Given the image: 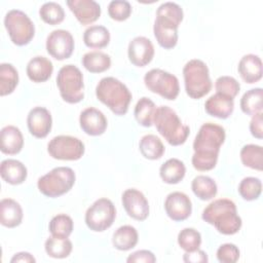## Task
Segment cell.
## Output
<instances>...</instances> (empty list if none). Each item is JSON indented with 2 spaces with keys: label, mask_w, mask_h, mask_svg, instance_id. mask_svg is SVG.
I'll return each mask as SVG.
<instances>
[{
  "label": "cell",
  "mask_w": 263,
  "mask_h": 263,
  "mask_svg": "<svg viewBox=\"0 0 263 263\" xmlns=\"http://www.w3.org/2000/svg\"><path fill=\"white\" fill-rule=\"evenodd\" d=\"M225 138L226 133L223 126L213 122L203 123L193 142L194 153L191 159L193 167L199 172L213 170L217 164Z\"/></svg>",
  "instance_id": "6da1fadb"
},
{
  "label": "cell",
  "mask_w": 263,
  "mask_h": 263,
  "mask_svg": "<svg viewBox=\"0 0 263 263\" xmlns=\"http://www.w3.org/2000/svg\"><path fill=\"white\" fill-rule=\"evenodd\" d=\"M184 12L175 2H164L156 10L153 33L157 43L164 49H172L178 43V28L182 23Z\"/></svg>",
  "instance_id": "7a4b0ae2"
},
{
  "label": "cell",
  "mask_w": 263,
  "mask_h": 263,
  "mask_svg": "<svg viewBox=\"0 0 263 263\" xmlns=\"http://www.w3.org/2000/svg\"><path fill=\"white\" fill-rule=\"evenodd\" d=\"M201 219L224 235L237 233L242 225L235 203L228 198H219L208 204L202 211Z\"/></svg>",
  "instance_id": "3957f363"
},
{
  "label": "cell",
  "mask_w": 263,
  "mask_h": 263,
  "mask_svg": "<svg viewBox=\"0 0 263 263\" xmlns=\"http://www.w3.org/2000/svg\"><path fill=\"white\" fill-rule=\"evenodd\" d=\"M97 99L106 105L114 114L125 115L132 101L127 86L115 77H104L96 86Z\"/></svg>",
  "instance_id": "277c9868"
},
{
  "label": "cell",
  "mask_w": 263,
  "mask_h": 263,
  "mask_svg": "<svg viewBox=\"0 0 263 263\" xmlns=\"http://www.w3.org/2000/svg\"><path fill=\"white\" fill-rule=\"evenodd\" d=\"M153 123L157 132L172 146L183 145L190 134L189 126L183 124L176 111L168 106L156 108Z\"/></svg>",
  "instance_id": "5b68a950"
},
{
  "label": "cell",
  "mask_w": 263,
  "mask_h": 263,
  "mask_svg": "<svg viewBox=\"0 0 263 263\" xmlns=\"http://www.w3.org/2000/svg\"><path fill=\"white\" fill-rule=\"evenodd\" d=\"M186 93L191 99H200L212 89V80L206 64L198 59L188 61L183 67Z\"/></svg>",
  "instance_id": "8992f818"
},
{
  "label": "cell",
  "mask_w": 263,
  "mask_h": 263,
  "mask_svg": "<svg viewBox=\"0 0 263 263\" xmlns=\"http://www.w3.org/2000/svg\"><path fill=\"white\" fill-rule=\"evenodd\" d=\"M76 175L69 166H57L37 181L38 190L46 197L55 198L69 192L75 184Z\"/></svg>",
  "instance_id": "52a82bcc"
},
{
  "label": "cell",
  "mask_w": 263,
  "mask_h": 263,
  "mask_svg": "<svg viewBox=\"0 0 263 263\" xmlns=\"http://www.w3.org/2000/svg\"><path fill=\"white\" fill-rule=\"evenodd\" d=\"M57 85L62 99L69 104H77L84 98L83 75L74 65H65L59 70Z\"/></svg>",
  "instance_id": "ba28073f"
},
{
  "label": "cell",
  "mask_w": 263,
  "mask_h": 263,
  "mask_svg": "<svg viewBox=\"0 0 263 263\" xmlns=\"http://www.w3.org/2000/svg\"><path fill=\"white\" fill-rule=\"evenodd\" d=\"M4 26L13 44L24 46L31 42L35 35V26L27 13L11 9L4 16Z\"/></svg>",
  "instance_id": "9c48e42d"
},
{
  "label": "cell",
  "mask_w": 263,
  "mask_h": 263,
  "mask_svg": "<svg viewBox=\"0 0 263 263\" xmlns=\"http://www.w3.org/2000/svg\"><path fill=\"white\" fill-rule=\"evenodd\" d=\"M144 83L150 91L168 101L176 100L180 92L178 78L162 69H151L148 71L144 76Z\"/></svg>",
  "instance_id": "30bf717a"
},
{
  "label": "cell",
  "mask_w": 263,
  "mask_h": 263,
  "mask_svg": "<svg viewBox=\"0 0 263 263\" xmlns=\"http://www.w3.org/2000/svg\"><path fill=\"white\" fill-rule=\"evenodd\" d=\"M116 218V209L109 198L97 199L85 212L86 226L95 232H103L110 228Z\"/></svg>",
  "instance_id": "8fae6325"
},
{
  "label": "cell",
  "mask_w": 263,
  "mask_h": 263,
  "mask_svg": "<svg viewBox=\"0 0 263 263\" xmlns=\"http://www.w3.org/2000/svg\"><path fill=\"white\" fill-rule=\"evenodd\" d=\"M47 152L58 160H78L83 156L85 146L78 138L60 135L48 142Z\"/></svg>",
  "instance_id": "7c38bea8"
},
{
  "label": "cell",
  "mask_w": 263,
  "mask_h": 263,
  "mask_svg": "<svg viewBox=\"0 0 263 263\" xmlns=\"http://www.w3.org/2000/svg\"><path fill=\"white\" fill-rule=\"evenodd\" d=\"M74 38L67 30H53L46 38V50L49 55L58 61L69 59L74 51Z\"/></svg>",
  "instance_id": "4fadbf2b"
},
{
  "label": "cell",
  "mask_w": 263,
  "mask_h": 263,
  "mask_svg": "<svg viewBox=\"0 0 263 263\" xmlns=\"http://www.w3.org/2000/svg\"><path fill=\"white\" fill-rule=\"evenodd\" d=\"M121 202L130 218L137 221H144L148 218L149 202L140 190L136 188L126 189L122 193Z\"/></svg>",
  "instance_id": "5bb4252c"
},
{
  "label": "cell",
  "mask_w": 263,
  "mask_h": 263,
  "mask_svg": "<svg viewBox=\"0 0 263 263\" xmlns=\"http://www.w3.org/2000/svg\"><path fill=\"white\" fill-rule=\"evenodd\" d=\"M164 210L170 219L184 221L192 213V202L187 194L180 191L170 193L164 200Z\"/></svg>",
  "instance_id": "9a60e30c"
},
{
  "label": "cell",
  "mask_w": 263,
  "mask_h": 263,
  "mask_svg": "<svg viewBox=\"0 0 263 263\" xmlns=\"http://www.w3.org/2000/svg\"><path fill=\"white\" fill-rule=\"evenodd\" d=\"M154 52V46L147 37L137 36L128 43V60L136 67L147 66L153 60Z\"/></svg>",
  "instance_id": "2e32d148"
},
{
  "label": "cell",
  "mask_w": 263,
  "mask_h": 263,
  "mask_svg": "<svg viewBox=\"0 0 263 263\" xmlns=\"http://www.w3.org/2000/svg\"><path fill=\"white\" fill-rule=\"evenodd\" d=\"M27 125L30 134L37 138L43 139L51 130L52 118L50 112L44 107H34L27 116Z\"/></svg>",
  "instance_id": "e0dca14e"
},
{
  "label": "cell",
  "mask_w": 263,
  "mask_h": 263,
  "mask_svg": "<svg viewBox=\"0 0 263 263\" xmlns=\"http://www.w3.org/2000/svg\"><path fill=\"white\" fill-rule=\"evenodd\" d=\"M79 124L86 135L97 137L106 132L108 121L102 111L93 107H88L80 113Z\"/></svg>",
  "instance_id": "ac0fdd59"
},
{
  "label": "cell",
  "mask_w": 263,
  "mask_h": 263,
  "mask_svg": "<svg viewBox=\"0 0 263 263\" xmlns=\"http://www.w3.org/2000/svg\"><path fill=\"white\" fill-rule=\"evenodd\" d=\"M66 3L81 25H90L101 15V6L95 0H68Z\"/></svg>",
  "instance_id": "d6986e66"
},
{
  "label": "cell",
  "mask_w": 263,
  "mask_h": 263,
  "mask_svg": "<svg viewBox=\"0 0 263 263\" xmlns=\"http://www.w3.org/2000/svg\"><path fill=\"white\" fill-rule=\"evenodd\" d=\"M237 71L241 79L249 83H256L262 78V61L259 55L254 53L245 54L237 66Z\"/></svg>",
  "instance_id": "ffe728a7"
},
{
  "label": "cell",
  "mask_w": 263,
  "mask_h": 263,
  "mask_svg": "<svg viewBox=\"0 0 263 263\" xmlns=\"http://www.w3.org/2000/svg\"><path fill=\"white\" fill-rule=\"evenodd\" d=\"M53 72V65L50 60L42 55H36L32 58L26 68L28 78L35 82L41 83L47 81Z\"/></svg>",
  "instance_id": "44dd1931"
},
{
  "label": "cell",
  "mask_w": 263,
  "mask_h": 263,
  "mask_svg": "<svg viewBox=\"0 0 263 263\" xmlns=\"http://www.w3.org/2000/svg\"><path fill=\"white\" fill-rule=\"evenodd\" d=\"M0 150L4 154L14 155L21 152L24 146V137L21 129L14 125H6L0 132Z\"/></svg>",
  "instance_id": "7402d4cb"
},
{
  "label": "cell",
  "mask_w": 263,
  "mask_h": 263,
  "mask_svg": "<svg viewBox=\"0 0 263 263\" xmlns=\"http://www.w3.org/2000/svg\"><path fill=\"white\" fill-rule=\"evenodd\" d=\"M204 109L205 112L213 117L226 119L234 110V101L231 98L216 92L205 101Z\"/></svg>",
  "instance_id": "603a6c76"
},
{
  "label": "cell",
  "mask_w": 263,
  "mask_h": 263,
  "mask_svg": "<svg viewBox=\"0 0 263 263\" xmlns=\"http://www.w3.org/2000/svg\"><path fill=\"white\" fill-rule=\"evenodd\" d=\"M0 175L6 183L10 185H20L26 181L28 171L25 164L20 160L8 158L2 160L0 164Z\"/></svg>",
  "instance_id": "cb8c5ba5"
},
{
  "label": "cell",
  "mask_w": 263,
  "mask_h": 263,
  "mask_svg": "<svg viewBox=\"0 0 263 263\" xmlns=\"http://www.w3.org/2000/svg\"><path fill=\"white\" fill-rule=\"evenodd\" d=\"M23 209L12 198H3L0 201V223L7 228H14L23 221Z\"/></svg>",
  "instance_id": "d4e9b609"
},
{
  "label": "cell",
  "mask_w": 263,
  "mask_h": 263,
  "mask_svg": "<svg viewBox=\"0 0 263 263\" xmlns=\"http://www.w3.org/2000/svg\"><path fill=\"white\" fill-rule=\"evenodd\" d=\"M139 240L137 229L132 225L118 227L112 235V245L119 251H128L135 248Z\"/></svg>",
  "instance_id": "484cf974"
},
{
  "label": "cell",
  "mask_w": 263,
  "mask_h": 263,
  "mask_svg": "<svg viewBox=\"0 0 263 263\" xmlns=\"http://www.w3.org/2000/svg\"><path fill=\"white\" fill-rule=\"evenodd\" d=\"M186 174V166L183 161L178 158H170L161 164L159 168V176L166 184L180 183Z\"/></svg>",
  "instance_id": "4316f807"
},
{
  "label": "cell",
  "mask_w": 263,
  "mask_h": 263,
  "mask_svg": "<svg viewBox=\"0 0 263 263\" xmlns=\"http://www.w3.org/2000/svg\"><path fill=\"white\" fill-rule=\"evenodd\" d=\"M83 42L89 48H104L110 42V32L104 26L92 25L84 31Z\"/></svg>",
  "instance_id": "83f0119b"
},
{
  "label": "cell",
  "mask_w": 263,
  "mask_h": 263,
  "mask_svg": "<svg viewBox=\"0 0 263 263\" xmlns=\"http://www.w3.org/2000/svg\"><path fill=\"white\" fill-rule=\"evenodd\" d=\"M141 154L149 160H157L164 154L165 148L162 141L155 135H145L139 143Z\"/></svg>",
  "instance_id": "f1b7e54d"
},
{
  "label": "cell",
  "mask_w": 263,
  "mask_h": 263,
  "mask_svg": "<svg viewBox=\"0 0 263 263\" xmlns=\"http://www.w3.org/2000/svg\"><path fill=\"white\" fill-rule=\"evenodd\" d=\"M192 192L200 200H211L218 192V186L214 179L209 176H196L191 182Z\"/></svg>",
  "instance_id": "f546056e"
},
{
  "label": "cell",
  "mask_w": 263,
  "mask_h": 263,
  "mask_svg": "<svg viewBox=\"0 0 263 263\" xmlns=\"http://www.w3.org/2000/svg\"><path fill=\"white\" fill-rule=\"evenodd\" d=\"M82 66L90 73H102L111 67V58L102 51H88L82 57Z\"/></svg>",
  "instance_id": "4dcf8cb0"
},
{
  "label": "cell",
  "mask_w": 263,
  "mask_h": 263,
  "mask_svg": "<svg viewBox=\"0 0 263 263\" xmlns=\"http://www.w3.org/2000/svg\"><path fill=\"white\" fill-rule=\"evenodd\" d=\"M262 98L263 89L261 87H256L246 91L239 102L241 111L250 116L262 112Z\"/></svg>",
  "instance_id": "1f68e13d"
},
{
  "label": "cell",
  "mask_w": 263,
  "mask_h": 263,
  "mask_svg": "<svg viewBox=\"0 0 263 263\" xmlns=\"http://www.w3.org/2000/svg\"><path fill=\"white\" fill-rule=\"evenodd\" d=\"M17 84V70L11 64L2 63L0 65V96L4 97L12 93Z\"/></svg>",
  "instance_id": "d6a6232c"
},
{
  "label": "cell",
  "mask_w": 263,
  "mask_h": 263,
  "mask_svg": "<svg viewBox=\"0 0 263 263\" xmlns=\"http://www.w3.org/2000/svg\"><path fill=\"white\" fill-rule=\"evenodd\" d=\"M44 249L49 257L54 259H64L71 254L73 245L69 238L55 237L51 235L45 240Z\"/></svg>",
  "instance_id": "836d02e7"
},
{
  "label": "cell",
  "mask_w": 263,
  "mask_h": 263,
  "mask_svg": "<svg viewBox=\"0 0 263 263\" xmlns=\"http://www.w3.org/2000/svg\"><path fill=\"white\" fill-rule=\"evenodd\" d=\"M155 111H156V106L154 102L147 97H143L137 102L135 106L134 115L137 122L140 125L145 127H150L153 124Z\"/></svg>",
  "instance_id": "e575fe53"
},
{
  "label": "cell",
  "mask_w": 263,
  "mask_h": 263,
  "mask_svg": "<svg viewBox=\"0 0 263 263\" xmlns=\"http://www.w3.org/2000/svg\"><path fill=\"white\" fill-rule=\"evenodd\" d=\"M240 160L245 166L256 171L263 168V150L260 145L248 144L240 150Z\"/></svg>",
  "instance_id": "d590c367"
},
{
  "label": "cell",
  "mask_w": 263,
  "mask_h": 263,
  "mask_svg": "<svg viewBox=\"0 0 263 263\" xmlns=\"http://www.w3.org/2000/svg\"><path fill=\"white\" fill-rule=\"evenodd\" d=\"M74 228L73 220L66 214H58L53 216L48 224L49 232L52 236L68 238Z\"/></svg>",
  "instance_id": "8d00e7d4"
},
{
  "label": "cell",
  "mask_w": 263,
  "mask_h": 263,
  "mask_svg": "<svg viewBox=\"0 0 263 263\" xmlns=\"http://www.w3.org/2000/svg\"><path fill=\"white\" fill-rule=\"evenodd\" d=\"M39 15L44 23L54 26L61 24L64 21L65 10L59 3L49 1L41 5L39 8Z\"/></svg>",
  "instance_id": "74e56055"
},
{
  "label": "cell",
  "mask_w": 263,
  "mask_h": 263,
  "mask_svg": "<svg viewBox=\"0 0 263 263\" xmlns=\"http://www.w3.org/2000/svg\"><path fill=\"white\" fill-rule=\"evenodd\" d=\"M238 193L247 201L256 200L262 192V182L256 177H246L238 184Z\"/></svg>",
  "instance_id": "f35d334b"
},
{
  "label": "cell",
  "mask_w": 263,
  "mask_h": 263,
  "mask_svg": "<svg viewBox=\"0 0 263 263\" xmlns=\"http://www.w3.org/2000/svg\"><path fill=\"white\" fill-rule=\"evenodd\" d=\"M178 243L185 252L195 251L201 245V234L194 228H184L178 234Z\"/></svg>",
  "instance_id": "ab89813d"
},
{
  "label": "cell",
  "mask_w": 263,
  "mask_h": 263,
  "mask_svg": "<svg viewBox=\"0 0 263 263\" xmlns=\"http://www.w3.org/2000/svg\"><path fill=\"white\" fill-rule=\"evenodd\" d=\"M215 88L218 93L234 99L240 89L239 82L231 76H220L215 81Z\"/></svg>",
  "instance_id": "60d3db41"
},
{
  "label": "cell",
  "mask_w": 263,
  "mask_h": 263,
  "mask_svg": "<svg viewBox=\"0 0 263 263\" xmlns=\"http://www.w3.org/2000/svg\"><path fill=\"white\" fill-rule=\"evenodd\" d=\"M108 14L114 21H126L132 14V5L126 0H113L108 5Z\"/></svg>",
  "instance_id": "b9f144b4"
},
{
  "label": "cell",
  "mask_w": 263,
  "mask_h": 263,
  "mask_svg": "<svg viewBox=\"0 0 263 263\" xmlns=\"http://www.w3.org/2000/svg\"><path fill=\"white\" fill-rule=\"evenodd\" d=\"M239 256V249L234 243H223L217 250V259L221 263H235Z\"/></svg>",
  "instance_id": "7bdbcfd3"
},
{
  "label": "cell",
  "mask_w": 263,
  "mask_h": 263,
  "mask_svg": "<svg viewBox=\"0 0 263 263\" xmlns=\"http://www.w3.org/2000/svg\"><path fill=\"white\" fill-rule=\"evenodd\" d=\"M127 263H154L156 262L155 255L148 250H139L132 253L127 259Z\"/></svg>",
  "instance_id": "ee69618b"
},
{
  "label": "cell",
  "mask_w": 263,
  "mask_h": 263,
  "mask_svg": "<svg viewBox=\"0 0 263 263\" xmlns=\"http://www.w3.org/2000/svg\"><path fill=\"white\" fill-rule=\"evenodd\" d=\"M262 112L257 113L252 116V119L250 121V132L253 137H255L258 140H261L263 138V117Z\"/></svg>",
  "instance_id": "f6af8a7d"
},
{
  "label": "cell",
  "mask_w": 263,
  "mask_h": 263,
  "mask_svg": "<svg viewBox=\"0 0 263 263\" xmlns=\"http://www.w3.org/2000/svg\"><path fill=\"white\" fill-rule=\"evenodd\" d=\"M183 261L186 263H206L209 258L204 251L197 249L192 252H185L183 255Z\"/></svg>",
  "instance_id": "bcb514c9"
},
{
  "label": "cell",
  "mask_w": 263,
  "mask_h": 263,
  "mask_svg": "<svg viewBox=\"0 0 263 263\" xmlns=\"http://www.w3.org/2000/svg\"><path fill=\"white\" fill-rule=\"evenodd\" d=\"M11 263L15 262H26V263H33L36 262V259L28 252H20L13 255V257L10 259Z\"/></svg>",
  "instance_id": "7dc6e473"
}]
</instances>
